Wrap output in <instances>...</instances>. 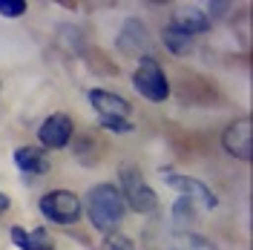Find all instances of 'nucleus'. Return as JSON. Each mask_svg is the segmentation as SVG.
<instances>
[{
	"instance_id": "20e7f679",
	"label": "nucleus",
	"mask_w": 253,
	"mask_h": 250,
	"mask_svg": "<svg viewBox=\"0 0 253 250\" xmlns=\"http://www.w3.org/2000/svg\"><path fill=\"white\" fill-rule=\"evenodd\" d=\"M81 199L69 190H52L41 199V216L52 224H75L81 219Z\"/></svg>"
},
{
	"instance_id": "a211bd4d",
	"label": "nucleus",
	"mask_w": 253,
	"mask_h": 250,
	"mask_svg": "<svg viewBox=\"0 0 253 250\" xmlns=\"http://www.w3.org/2000/svg\"><path fill=\"white\" fill-rule=\"evenodd\" d=\"M101 250H135V245H132V239H129V236L110 233L104 242H101Z\"/></svg>"
},
{
	"instance_id": "7ed1b4c3",
	"label": "nucleus",
	"mask_w": 253,
	"mask_h": 250,
	"mask_svg": "<svg viewBox=\"0 0 253 250\" xmlns=\"http://www.w3.org/2000/svg\"><path fill=\"white\" fill-rule=\"evenodd\" d=\"M132 86H135L147 101H153V104H161V101L170 98V81H167L161 63H158L153 55H147V58L138 61V69L132 72Z\"/></svg>"
},
{
	"instance_id": "39448f33",
	"label": "nucleus",
	"mask_w": 253,
	"mask_h": 250,
	"mask_svg": "<svg viewBox=\"0 0 253 250\" xmlns=\"http://www.w3.org/2000/svg\"><path fill=\"white\" fill-rule=\"evenodd\" d=\"M221 147L239 161H251L253 156V121L251 118H239L224 129L221 135Z\"/></svg>"
},
{
	"instance_id": "f257e3e1",
	"label": "nucleus",
	"mask_w": 253,
	"mask_h": 250,
	"mask_svg": "<svg viewBox=\"0 0 253 250\" xmlns=\"http://www.w3.org/2000/svg\"><path fill=\"white\" fill-rule=\"evenodd\" d=\"M124 210L126 204L115 184H98L86 193V216L95 230H104V233L115 230L124 219Z\"/></svg>"
},
{
	"instance_id": "2eb2a0df",
	"label": "nucleus",
	"mask_w": 253,
	"mask_h": 250,
	"mask_svg": "<svg viewBox=\"0 0 253 250\" xmlns=\"http://www.w3.org/2000/svg\"><path fill=\"white\" fill-rule=\"evenodd\" d=\"M173 219H175V224H190V221L196 219V204L190 202L187 196H178V199H175Z\"/></svg>"
},
{
	"instance_id": "aec40b11",
	"label": "nucleus",
	"mask_w": 253,
	"mask_h": 250,
	"mask_svg": "<svg viewBox=\"0 0 253 250\" xmlns=\"http://www.w3.org/2000/svg\"><path fill=\"white\" fill-rule=\"evenodd\" d=\"M9 207H12V199H9L6 193H0V213H6Z\"/></svg>"
},
{
	"instance_id": "9d476101",
	"label": "nucleus",
	"mask_w": 253,
	"mask_h": 250,
	"mask_svg": "<svg viewBox=\"0 0 253 250\" xmlns=\"http://www.w3.org/2000/svg\"><path fill=\"white\" fill-rule=\"evenodd\" d=\"M89 104L95 107L98 118H110V115L126 118L129 115V101L121 98V95H115V92H107V89H92L89 92Z\"/></svg>"
},
{
	"instance_id": "ddd939ff",
	"label": "nucleus",
	"mask_w": 253,
	"mask_h": 250,
	"mask_svg": "<svg viewBox=\"0 0 253 250\" xmlns=\"http://www.w3.org/2000/svg\"><path fill=\"white\" fill-rule=\"evenodd\" d=\"M164 250H219V248L199 233H175Z\"/></svg>"
},
{
	"instance_id": "f03ea898",
	"label": "nucleus",
	"mask_w": 253,
	"mask_h": 250,
	"mask_svg": "<svg viewBox=\"0 0 253 250\" xmlns=\"http://www.w3.org/2000/svg\"><path fill=\"white\" fill-rule=\"evenodd\" d=\"M118 178H121V190H118V193H121L124 204H129V210H135V213H153L158 207L156 190L144 181V175H141L138 167L124 164V167L118 170Z\"/></svg>"
},
{
	"instance_id": "9b49d317",
	"label": "nucleus",
	"mask_w": 253,
	"mask_h": 250,
	"mask_svg": "<svg viewBox=\"0 0 253 250\" xmlns=\"http://www.w3.org/2000/svg\"><path fill=\"white\" fill-rule=\"evenodd\" d=\"M15 164L26 175H43L49 170V156L41 147H17L15 150Z\"/></svg>"
},
{
	"instance_id": "6e6552de",
	"label": "nucleus",
	"mask_w": 253,
	"mask_h": 250,
	"mask_svg": "<svg viewBox=\"0 0 253 250\" xmlns=\"http://www.w3.org/2000/svg\"><path fill=\"white\" fill-rule=\"evenodd\" d=\"M161 172H164V170H161ZM164 175H167L164 181H167L170 187H175L181 196H187L190 202H202L205 207H210V210L219 204L216 193L207 187L205 181H199V178H190V175H178V172H164Z\"/></svg>"
},
{
	"instance_id": "4468645a",
	"label": "nucleus",
	"mask_w": 253,
	"mask_h": 250,
	"mask_svg": "<svg viewBox=\"0 0 253 250\" xmlns=\"http://www.w3.org/2000/svg\"><path fill=\"white\" fill-rule=\"evenodd\" d=\"M161 41H164V46L170 49L173 55H187L190 49H193V38L184 35L181 29H175V26H164Z\"/></svg>"
},
{
	"instance_id": "dca6fc26",
	"label": "nucleus",
	"mask_w": 253,
	"mask_h": 250,
	"mask_svg": "<svg viewBox=\"0 0 253 250\" xmlns=\"http://www.w3.org/2000/svg\"><path fill=\"white\" fill-rule=\"evenodd\" d=\"M61 38H63V46L69 49V52H75V55L84 52V35H81V29H75V26H61Z\"/></svg>"
},
{
	"instance_id": "423d86ee",
	"label": "nucleus",
	"mask_w": 253,
	"mask_h": 250,
	"mask_svg": "<svg viewBox=\"0 0 253 250\" xmlns=\"http://www.w3.org/2000/svg\"><path fill=\"white\" fill-rule=\"evenodd\" d=\"M118 49L124 55H138L147 58L150 55V29L144 26L141 17H126L121 32H118Z\"/></svg>"
},
{
	"instance_id": "0eeeda50",
	"label": "nucleus",
	"mask_w": 253,
	"mask_h": 250,
	"mask_svg": "<svg viewBox=\"0 0 253 250\" xmlns=\"http://www.w3.org/2000/svg\"><path fill=\"white\" fill-rule=\"evenodd\" d=\"M72 135H75V126H72V118L66 112L49 115L46 121L41 124V129H38V138H41V144L46 150H63L72 141Z\"/></svg>"
},
{
	"instance_id": "f8f14e48",
	"label": "nucleus",
	"mask_w": 253,
	"mask_h": 250,
	"mask_svg": "<svg viewBox=\"0 0 253 250\" xmlns=\"http://www.w3.org/2000/svg\"><path fill=\"white\" fill-rule=\"evenodd\" d=\"M9 236H12L15 248H20V250H55V242L49 239V233L43 230V227H38V230L12 227V230H9Z\"/></svg>"
},
{
	"instance_id": "1a4fd4ad",
	"label": "nucleus",
	"mask_w": 253,
	"mask_h": 250,
	"mask_svg": "<svg viewBox=\"0 0 253 250\" xmlns=\"http://www.w3.org/2000/svg\"><path fill=\"white\" fill-rule=\"evenodd\" d=\"M170 26H175V29H181L184 35H202V32L210 29V17L199 9V6H178L173 12V23Z\"/></svg>"
},
{
	"instance_id": "6ab92c4d",
	"label": "nucleus",
	"mask_w": 253,
	"mask_h": 250,
	"mask_svg": "<svg viewBox=\"0 0 253 250\" xmlns=\"http://www.w3.org/2000/svg\"><path fill=\"white\" fill-rule=\"evenodd\" d=\"M0 15L15 20V17H23L26 15V3L23 0H0Z\"/></svg>"
},
{
	"instance_id": "f3484780",
	"label": "nucleus",
	"mask_w": 253,
	"mask_h": 250,
	"mask_svg": "<svg viewBox=\"0 0 253 250\" xmlns=\"http://www.w3.org/2000/svg\"><path fill=\"white\" fill-rule=\"evenodd\" d=\"M98 124L104 126V129H112V132H118V135H126V132H132V121H129V118H118V115H110V118H98Z\"/></svg>"
}]
</instances>
